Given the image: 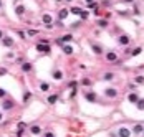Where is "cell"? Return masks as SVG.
Wrapping results in <instances>:
<instances>
[{
    "mask_svg": "<svg viewBox=\"0 0 144 137\" xmlns=\"http://www.w3.org/2000/svg\"><path fill=\"white\" fill-rule=\"evenodd\" d=\"M41 22L45 23V27H47V28H52V25H53V18H52V15H50V13H43V15H41Z\"/></svg>",
    "mask_w": 144,
    "mask_h": 137,
    "instance_id": "1",
    "label": "cell"
},
{
    "mask_svg": "<svg viewBox=\"0 0 144 137\" xmlns=\"http://www.w3.org/2000/svg\"><path fill=\"white\" fill-rule=\"evenodd\" d=\"M71 40H73V35H70V33H68V35H63V36H61V38H58V40H56V43H58L60 46H63L65 43L71 41Z\"/></svg>",
    "mask_w": 144,
    "mask_h": 137,
    "instance_id": "2",
    "label": "cell"
},
{
    "mask_svg": "<svg viewBox=\"0 0 144 137\" xmlns=\"http://www.w3.org/2000/svg\"><path fill=\"white\" fill-rule=\"evenodd\" d=\"M85 97H86V101H90V102H96L98 101L96 92H93V91H86L85 92Z\"/></svg>",
    "mask_w": 144,
    "mask_h": 137,
    "instance_id": "3",
    "label": "cell"
},
{
    "mask_svg": "<svg viewBox=\"0 0 144 137\" xmlns=\"http://www.w3.org/2000/svg\"><path fill=\"white\" fill-rule=\"evenodd\" d=\"M118 137H131V130L128 127H119V130H118Z\"/></svg>",
    "mask_w": 144,
    "mask_h": 137,
    "instance_id": "4",
    "label": "cell"
},
{
    "mask_svg": "<svg viewBox=\"0 0 144 137\" xmlns=\"http://www.w3.org/2000/svg\"><path fill=\"white\" fill-rule=\"evenodd\" d=\"M104 96H106V97H116V96H118V89H114V88L104 89Z\"/></svg>",
    "mask_w": 144,
    "mask_h": 137,
    "instance_id": "5",
    "label": "cell"
},
{
    "mask_svg": "<svg viewBox=\"0 0 144 137\" xmlns=\"http://www.w3.org/2000/svg\"><path fill=\"white\" fill-rule=\"evenodd\" d=\"M129 41H131V38H129L128 35H121L119 38H118V43H119V45H123V46L129 45Z\"/></svg>",
    "mask_w": 144,
    "mask_h": 137,
    "instance_id": "6",
    "label": "cell"
},
{
    "mask_svg": "<svg viewBox=\"0 0 144 137\" xmlns=\"http://www.w3.org/2000/svg\"><path fill=\"white\" fill-rule=\"evenodd\" d=\"M2 45L7 46V48L13 46V38H10V36H3V38H2Z\"/></svg>",
    "mask_w": 144,
    "mask_h": 137,
    "instance_id": "7",
    "label": "cell"
},
{
    "mask_svg": "<svg viewBox=\"0 0 144 137\" xmlns=\"http://www.w3.org/2000/svg\"><path fill=\"white\" fill-rule=\"evenodd\" d=\"M36 51H40V53H50L52 50H50V45H36Z\"/></svg>",
    "mask_w": 144,
    "mask_h": 137,
    "instance_id": "8",
    "label": "cell"
},
{
    "mask_svg": "<svg viewBox=\"0 0 144 137\" xmlns=\"http://www.w3.org/2000/svg\"><path fill=\"white\" fill-rule=\"evenodd\" d=\"M106 60L111 61V63L118 61V55H116V51H108V53H106Z\"/></svg>",
    "mask_w": 144,
    "mask_h": 137,
    "instance_id": "9",
    "label": "cell"
},
{
    "mask_svg": "<svg viewBox=\"0 0 144 137\" xmlns=\"http://www.w3.org/2000/svg\"><path fill=\"white\" fill-rule=\"evenodd\" d=\"M13 101H10V99H8V101H3L2 102V109L3 111H10V109H13Z\"/></svg>",
    "mask_w": 144,
    "mask_h": 137,
    "instance_id": "10",
    "label": "cell"
},
{
    "mask_svg": "<svg viewBox=\"0 0 144 137\" xmlns=\"http://www.w3.org/2000/svg\"><path fill=\"white\" fill-rule=\"evenodd\" d=\"M68 13H70V10H68V8H61V10L58 12V18H60V22H63L65 18L68 17Z\"/></svg>",
    "mask_w": 144,
    "mask_h": 137,
    "instance_id": "11",
    "label": "cell"
},
{
    "mask_svg": "<svg viewBox=\"0 0 144 137\" xmlns=\"http://www.w3.org/2000/svg\"><path fill=\"white\" fill-rule=\"evenodd\" d=\"M91 50H93L96 55H101V53H103V46L98 45V43H91Z\"/></svg>",
    "mask_w": 144,
    "mask_h": 137,
    "instance_id": "12",
    "label": "cell"
},
{
    "mask_svg": "<svg viewBox=\"0 0 144 137\" xmlns=\"http://www.w3.org/2000/svg\"><path fill=\"white\" fill-rule=\"evenodd\" d=\"M30 132H32V135H40L41 129H40V126H32L30 127Z\"/></svg>",
    "mask_w": 144,
    "mask_h": 137,
    "instance_id": "13",
    "label": "cell"
},
{
    "mask_svg": "<svg viewBox=\"0 0 144 137\" xmlns=\"http://www.w3.org/2000/svg\"><path fill=\"white\" fill-rule=\"evenodd\" d=\"M128 99H129V102H133V104H136L137 101H139V96L136 94V92H131V94L128 96Z\"/></svg>",
    "mask_w": 144,
    "mask_h": 137,
    "instance_id": "14",
    "label": "cell"
},
{
    "mask_svg": "<svg viewBox=\"0 0 144 137\" xmlns=\"http://www.w3.org/2000/svg\"><path fill=\"white\" fill-rule=\"evenodd\" d=\"M53 78H55L56 81L63 79V71H60V70H55V71H53Z\"/></svg>",
    "mask_w": 144,
    "mask_h": 137,
    "instance_id": "15",
    "label": "cell"
},
{
    "mask_svg": "<svg viewBox=\"0 0 144 137\" xmlns=\"http://www.w3.org/2000/svg\"><path fill=\"white\" fill-rule=\"evenodd\" d=\"M22 71L23 73H30L32 71V63H22Z\"/></svg>",
    "mask_w": 144,
    "mask_h": 137,
    "instance_id": "16",
    "label": "cell"
},
{
    "mask_svg": "<svg viewBox=\"0 0 144 137\" xmlns=\"http://www.w3.org/2000/svg\"><path fill=\"white\" fill-rule=\"evenodd\" d=\"M133 132H134V134H141V132H144L142 124H136V126L133 127Z\"/></svg>",
    "mask_w": 144,
    "mask_h": 137,
    "instance_id": "17",
    "label": "cell"
},
{
    "mask_svg": "<svg viewBox=\"0 0 144 137\" xmlns=\"http://www.w3.org/2000/svg\"><path fill=\"white\" fill-rule=\"evenodd\" d=\"M40 89H41L43 92H48V91H50V84L43 81V83H40Z\"/></svg>",
    "mask_w": 144,
    "mask_h": 137,
    "instance_id": "18",
    "label": "cell"
},
{
    "mask_svg": "<svg viewBox=\"0 0 144 137\" xmlns=\"http://www.w3.org/2000/svg\"><path fill=\"white\" fill-rule=\"evenodd\" d=\"M15 12H17V15H18V17H22V15L25 13V7H23V5H18V7L15 8Z\"/></svg>",
    "mask_w": 144,
    "mask_h": 137,
    "instance_id": "19",
    "label": "cell"
},
{
    "mask_svg": "<svg viewBox=\"0 0 144 137\" xmlns=\"http://www.w3.org/2000/svg\"><path fill=\"white\" fill-rule=\"evenodd\" d=\"M103 79H104V81H111V79H114V73H104Z\"/></svg>",
    "mask_w": 144,
    "mask_h": 137,
    "instance_id": "20",
    "label": "cell"
},
{
    "mask_svg": "<svg viewBox=\"0 0 144 137\" xmlns=\"http://www.w3.org/2000/svg\"><path fill=\"white\" fill-rule=\"evenodd\" d=\"M81 12H83V10H81L80 7H73L70 10V13H73V15H81Z\"/></svg>",
    "mask_w": 144,
    "mask_h": 137,
    "instance_id": "21",
    "label": "cell"
},
{
    "mask_svg": "<svg viewBox=\"0 0 144 137\" xmlns=\"http://www.w3.org/2000/svg\"><path fill=\"white\" fill-rule=\"evenodd\" d=\"M141 51H142V48L137 46V48H134L133 51H131V56H137V55H141Z\"/></svg>",
    "mask_w": 144,
    "mask_h": 137,
    "instance_id": "22",
    "label": "cell"
},
{
    "mask_svg": "<svg viewBox=\"0 0 144 137\" xmlns=\"http://www.w3.org/2000/svg\"><path fill=\"white\" fill-rule=\"evenodd\" d=\"M56 99H58V96H56V94L48 96V104H55V102H56Z\"/></svg>",
    "mask_w": 144,
    "mask_h": 137,
    "instance_id": "23",
    "label": "cell"
},
{
    "mask_svg": "<svg viewBox=\"0 0 144 137\" xmlns=\"http://www.w3.org/2000/svg\"><path fill=\"white\" fill-rule=\"evenodd\" d=\"M63 53H65V55H71V53H73V48H71V46L63 45Z\"/></svg>",
    "mask_w": 144,
    "mask_h": 137,
    "instance_id": "24",
    "label": "cell"
},
{
    "mask_svg": "<svg viewBox=\"0 0 144 137\" xmlns=\"http://www.w3.org/2000/svg\"><path fill=\"white\" fill-rule=\"evenodd\" d=\"M136 106H137V109H139V111H144V99H139V101L136 102Z\"/></svg>",
    "mask_w": 144,
    "mask_h": 137,
    "instance_id": "25",
    "label": "cell"
},
{
    "mask_svg": "<svg viewBox=\"0 0 144 137\" xmlns=\"http://www.w3.org/2000/svg\"><path fill=\"white\" fill-rule=\"evenodd\" d=\"M136 84H144V76H136Z\"/></svg>",
    "mask_w": 144,
    "mask_h": 137,
    "instance_id": "26",
    "label": "cell"
},
{
    "mask_svg": "<svg viewBox=\"0 0 144 137\" xmlns=\"http://www.w3.org/2000/svg\"><path fill=\"white\" fill-rule=\"evenodd\" d=\"M98 25L101 28H106V27H108V22H106V20H98Z\"/></svg>",
    "mask_w": 144,
    "mask_h": 137,
    "instance_id": "27",
    "label": "cell"
},
{
    "mask_svg": "<svg viewBox=\"0 0 144 137\" xmlns=\"http://www.w3.org/2000/svg\"><path fill=\"white\" fill-rule=\"evenodd\" d=\"M30 96H32V92H30V91H27V92H25V96H23V102H27L28 99H30Z\"/></svg>",
    "mask_w": 144,
    "mask_h": 137,
    "instance_id": "28",
    "label": "cell"
},
{
    "mask_svg": "<svg viewBox=\"0 0 144 137\" xmlns=\"http://www.w3.org/2000/svg\"><path fill=\"white\" fill-rule=\"evenodd\" d=\"M3 97H7V91L0 88V99H3Z\"/></svg>",
    "mask_w": 144,
    "mask_h": 137,
    "instance_id": "29",
    "label": "cell"
},
{
    "mask_svg": "<svg viewBox=\"0 0 144 137\" xmlns=\"http://www.w3.org/2000/svg\"><path fill=\"white\" fill-rule=\"evenodd\" d=\"M81 84H85V86H90V84H91V79H88V78H85L83 81H81Z\"/></svg>",
    "mask_w": 144,
    "mask_h": 137,
    "instance_id": "30",
    "label": "cell"
},
{
    "mask_svg": "<svg viewBox=\"0 0 144 137\" xmlns=\"http://www.w3.org/2000/svg\"><path fill=\"white\" fill-rule=\"evenodd\" d=\"M88 15H90L88 12H85V10H83V12H81V15H80V17L83 18V20H86V18H88Z\"/></svg>",
    "mask_w": 144,
    "mask_h": 137,
    "instance_id": "31",
    "label": "cell"
},
{
    "mask_svg": "<svg viewBox=\"0 0 144 137\" xmlns=\"http://www.w3.org/2000/svg\"><path fill=\"white\" fill-rule=\"evenodd\" d=\"M18 36H20L22 40H25V38H27V33H25V32H22V30H20V32H18Z\"/></svg>",
    "mask_w": 144,
    "mask_h": 137,
    "instance_id": "32",
    "label": "cell"
},
{
    "mask_svg": "<svg viewBox=\"0 0 144 137\" xmlns=\"http://www.w3.org/2000/svg\"><path fill=\"white\" fill-rule=\"evenodd\" d=\"M36 33H38L36 30H28V33H27V35H28V36H35Z\"/></svg>",
    "mask_w": 144,
    "mask_h": 137,
    "instance_id": "33",
    "label": "cell"
},
{
    "mask_svg": "<svg viewBox=\"0 0 144 137\" xmlns=\"http://www.w3.org/2000/svg\"><path fill=\"white\" fill-rule=\"evenodd\" d=\"M45 137H55V134L52 132V130H47V132H45Z\"/></svg>",
    "mask_w": 144,
    "mask_h": 137,
    "instance_id": "34",
    "label": "cell"
},
{
    "mask_svg": "<svg viewBox=\"0 0 144 137\" xmlns=\"http://www.w3.org/2000/svg\"><path fill=\"white\" fill-rule=\"evenodd\" d=\"M3 74H7V68H0V76H3Z\"/></svg>",
    "mask_w": 144,
    "mask_h": 137,
    "instance_id": "35",
    "label": "cell"
},
{
    "mask_svg": "<svg viewBox=\"0 0 144 137\" xmlns=\"http://www.w3.org/2000/svg\"><path fill=\"white\" fill-rule=\"evenodd\" d=\"M3 36H5V35H3V32H2V30H0V40H2Z\"/></svg>",
    "mask_w": 144,
    "mask_h": 137,
    "instance_id": "36",
    "label": "cell"
},
{
    "mask_svg": "<svg viewBox=\"0 0 144 137\" xmlns=\"http://www.w3.org/2000/svg\"><path fill=\"white\" fill-rule=\"evenodd\" d=\"M124 2H126V3H131V2H133V0H124Z\"/></svg>",
    "mask_w": 144,
    "mask_h": 137,
    "instance_id": "37",
    "label": "cell"
},
{
    "mask_svg": "<svg viewBox=\"0 0 144 137\" xmlns=\"http://www.w3.org/2000/svg\"><path fill=\"white\" fill-rule=\"evenodd\" d=\"M86 3H93V0H86Z\"/></svg>",
    "mask_w": 144,
    "mask_h": 137,
    "instance_id": "38",
    "label": "cell"
},
{
    "mask_svg": "<svg viewBox=\"0 0 144 137\" xmlns=\"http://www.w3.org/2000/svg\"><path fill=\"white\" fill-rule=\"evenodd\" d=\"M2 117H3V116H2V112H0V121H2Z\"/></svg>",
    "mask_w": 144,
    "mask_h": 137,
    "instance_id": "39",
    "label": "cell"
},
{
    "mask_svg": "<svg viewBox=\"0 0 144 137\" xmlns=\"http://www.w3.org/2000/svg\"><path fill=\"white\" fill-rule=\"evenodd\" d=\"M0 8H2V0H0Z\"/></svg>",
    "mask_w": 144,
    "mask_h": 137,
    "instance_id": "40",
    "label": "cell"
},
{
    "mask_svg": "<svg viewBox=\"0 0 144 137\" xmlns=\"http://www.w3.org/2000/svg\"><path fill=\"white\" fill-rule=\"evenodd\" d=\"M66 2H71V0H66Z\"/></svg>",
    "mask_w": 144,
    "mask_h": 137,
    "instance_id": "41",
    "label": "cell"
},
{
    "mask_svg": "<svg viewBox=\"0 0 144 137\" xmlns=\"http://www.w3.org/2000/svg\"><path fill=\"white\" fill-rule=\"evenodd\" d=\"M15 2H18V0H15Z\"/></svg>",
    "mask_w": 144,
    "mask_h": 137,
    "instance_id": "42",
    "label": "cell"
}]
</instances>
